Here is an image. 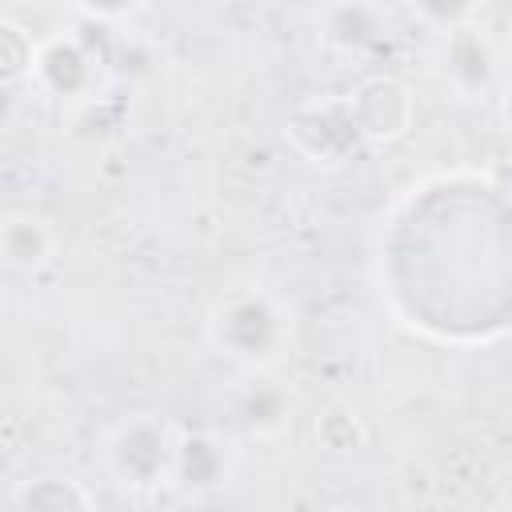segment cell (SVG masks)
I'll list each match as a JSON object with an SVG mask.
<instances>
[{
    "instance_id": "obj_1",
    "label": "cell",
    "mask_w": 512,
    "mask_h": 512,
    "mask_svg": "<svg viewBox=\"0 0 512 512\" xmlns=\"http://www.w3.org/2000/svg\"><path fill=\"white\" fill-rule=\"evenodd\" d=\"M292 332L288 304L268 288H232L204 316V340L212 352L248 372L276 368L292 348Z\"/></svg>"
},
{
    "instance_id": "obj_2",
    "label": "cell",
    "mask_w": 512,
    "mask_h": 512,
    "mask_svg": "<svg viewBox=\"0 0 512 512\" xmlns=\"http://www.w3.org/2000/svg\"><path fill=\"white\" fill-rule=\"evenodd\" d=\"M176 448H180V428L172 420H164L160 412H132L104 432L100 468L116 488L148 496L172 488Z\"/></svg>"
},
{
    "instance_id": "obj_3",
    "label": "cell",
    "mask_w": 512,
    "mask_h": 512,
    "mask_svg": "<svg viewBox=\"0 0 512 512\" xmlns=\"http://www.w3.org/2000/svg\"><path fill=\"white\" fill-rule=\"evenodd\" d=\"M284 140L312 168H344L364 148L352 108H348V92L292 108L284 120Z\"/></svg>"
},
{
    "instance_id": "obj_4",
    "label": "cell",
    "mask_w": 512,
    "mask_h": 512,
    "mask_svg": "<svg viewBox=\"0 0 512 512\" xmlns=\"http://www.w3.org/2000/svg\"><path fill=\"white\" fill-rule=\"evenodd\" d=\"M348 108H352L360 140L372 148L404 140L416 124V92L408 88V80L392 72H372L356 80L348 92Z\"/></svg>"
},
{
    "instance_id": "obj_5",
    "label": "cell",
    "mask_w": 512,
    "mask_h": 512,
    "mask_svg": "<svg viewBox=\"0 0 512 512\" xmlns=\"http://www.w3.org/2000/svg\"><path fill=\"white\" fill-rule=\"evenodd\" d=\"M100 56L92 52V44L80 32H56L48 40H40V56H36V72L32 84L44 96L68 100V104H84L100 96Z\"/></svg>"
},
{
    "instance_id": "obj_6",
    "label": "cell",
    "mask_w": 512,
    "mask_h": 512,
    "mask_svg": "<svg viewBox=\"0 0 512 512\" xmlns=\"http://www.w3.org/2000/svg\"><path fill=\"white\" fill-rule=\"evenodd\" d=\"M236 472V448L228 436L212 428H180V448H176V472L172 488L184 496H212L220 492Z\"/></svg>"
},
{
    "instance_id": "obj_7",
    "label": "cell",
    "mask_w": 512,
    "mask_h": 512,
    "mask_svg": "<svg viewBox=\"0 0 512 512\" xmlns=\"http://www.w3.org/2000/svg\"><path fill=\"white\" fill-rule=\"evenodd\" d=\"M320 40L344 60H364L388 44V20L376 0H328L320 12Z\"/></svg>"
},
{
    "instance_id": "obj_8",
    "label": "cell",
    "mask_w": 512,
    "mask_h": 512,
    "mask_svg": "<svg viewBox=\"0 0 512 512\" xmlns=\"http://www.w3.org/2000/svg\"><path fill=\"white\" fill-rule=\"evenodd\" d=\"M440 76L448 80V88L464 100L484 96L496 80V48L484 36V28L464 24L444 32V48H440Z\"/></svg>"
},
{
    "instance_id": "obj_9",
    "label": "cell",
    "mask_w": 512,
    "mask_h": 512,
    "mask_svg": "<svg viewBox=\"0 0 512 512\" xmlns=\"http://www.w3.org/2000/svg\"><path fill=\"white\" fill-rule=\"evenodd\" d=\"M60 236L48 216L32 208H12L0 220V260L16 276H40L56 260Z\"/></svg>"
},
{
    "instance_id": "obj_10",
    "label": "cell",
    "mask_w": 512,
    "mask_h": 512,
    "mask_svg": "<svg viewBox=\"0 0 512 512\" xmlns=\"http://www.w3.org/2000/svg\"><path fill=\"white\" fill-rule=\"evenodd\" d=\"M8 508L12 512H92L96 508V496L76 476L40 472V476L20 480L8 492Z\"/></svg>"
},
{
    "instance_id": "obj_11",
    "label": "cell",
    "mask_w": 512,
    "mask_h": 512,
    "mask_svg": "<svg viewBox=\"0 0 512 512\" xmlns=\"http://www.w3.org/2000/svg\"><path fill=\"white\" fill-rule=\"evenodd\" d=\"M252 376H256V380L240 392V404H236L240 424H244V432L256 436V440H276V436H284L288 424H292V400H288V392H284L280 384L264 380V372H252Z\"/></svg>"
},
{
    "instance_id": "obj_12",
    "label": "cell",
    "mask_w": 512,
    "mask_h": 512,
    "mask_svg": "<svg viewBox=\"0 0 512 512\" xmlns=\"http://www.w3.org/2000/svg\"><path fill=\"white\" fill-rule=\"evenodd\" d=\"M312 436H316V444H320L328 456H352V452H360V448L368 444V424H364V416H360L352 404L332 400V404H324V408L316 412Z\"/></svg>"
},
{
    "instance_id": "obj_13",
    "label": "cell",
    "mask_w": 512,
    "mask_h": 512,
    "mask_svg": "<svg viewBox=\"0 0 512 512\" xmlns=\"http://www.w3.org/2000/svg\"><path fill=\"white\" fill-rule=\"evenodd\" d=\"M36 56H40V40L12 16L0 20V80L4 88H16V84H32V72H36Z\"/></svg>"
},
{
    "instance_id": "obj_14",
    "label": "cell",
    "mask_w": 512,
    "mask_h": 512,
    "mask_svg": "<svg viewBox=\"0 0 512 512\" xmlns=\"http://www.w3.org/2000/svg\"><path fill=\"white\" fill-rule=\"evenodd\" d=\"M412 8V16L436 32H452L464 24H476L484 0H404Z\"/></svg>"
},
{
    "instance_id": "obj_15",
    "label": "cell",
    "mask_w": 512,
    "mask_h": 512,
    "mask_svg": "<svg viewBox=\"0 0 512 512\" xmlns=\"http://www.w3.org/2000/svg\"><path fill=\"white\" fill-rule=\"evenodd\" d=\"M84 24H128L136 20L152 0H64Z\"/></svg>"
},
{
    "instance_id": "obj_16",
    "label": "cell",
    "mask_w": 512,
    "mask_h": 512,
    "mask_svg": "<svg viewBox=\"0 0 512 512\" xmlns=\"http://www.w3.org/2000/svg\"><path fill=\"white\" fill-rule=\"evenodd\" d=\"M496 120H500V128L512 136V76L500 84V92H496Z\"/></svg>"
}]
</instances>
